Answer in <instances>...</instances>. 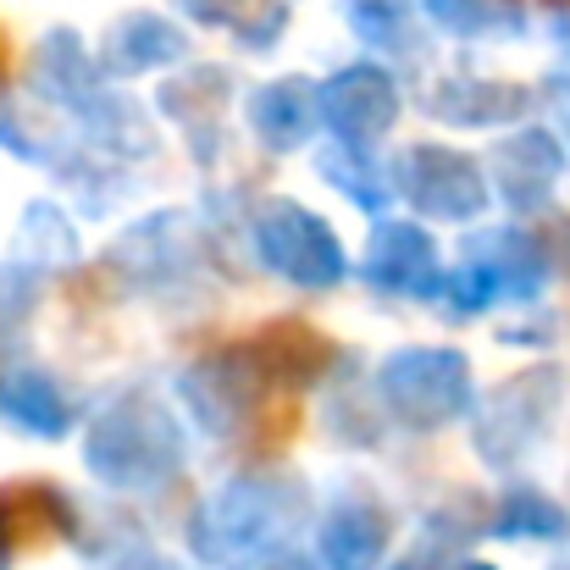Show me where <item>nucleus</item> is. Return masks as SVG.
<instances>
[{
    "instance_id": "4",
    "label": "nucleus",
    "mask_w": 570,
    "mask_h": 570,
    "mask_svg": "<svg viewBox=\"0 0 570 570\" xmlns=\"http://www.w3.org/2000/svg\"><path fill=\"white\" fill-rule=\"evenodd\" d=\"M0 410H11V415L28 421L33 432H61V399H56L50 382H39V377L0 382Z\"/></svg>"
},
{
    "instance_id": "2",
    "label": "nucleus",
    "mask_w": 570,
    "mask_h": 570,
    "mask_svg": "<svg viewBox=\"0 0 570 570\" xmlns=\"http://www.w3.org/2000/svg\"><path fill=\"white\" fill-rule=\"evenodd\" d=\"M67 532H72V515L56 488H39V482L0 488V549L17 554V549H33V543H50Z\"/></svg>"
},
{
    "instance_id": "3",
    "label": "nucleus",
    "mask_w": 570,
    "mask_h": 570,
    "mask_svg": "<svg viewBox=\"0 0 570 570\" xmlns=\"http://www.w3.org/2000/svg\"><path fill=\"white\" fill-rule=\"evenodd\" d=\"M399 266L393 272V283L387 288H421L426 277H432V244L421 238V233H410V227H382L377 233V255H372V266Z\"/></svg>"
},
{
    "instance_id": "1",
    "label": "nucleus",
    "mask_w": 570,
    "mask_h": 570,
    "mask_svg": "<svg viewBox=\"0 0 570 570\" xmlns=\"http://www.w3.org/2000/svg\"><path fill=\"white\" fill-rule=\"evenodd\" d=\"M261 238H266V255L272 266H283L288 277L299 283H333L338 277V249H333V233L322 222H311L305 210L283 205L261 222Z\"/></svg>"
},
{
    "instance_id": "5",
    "label": "nucleus",
    "mask_w": 570,
    "mask_h": 570,
    "mask_svg": "<svg viewBox=\"0 0 570 570\" xmlns=\"http://www.w3.org/2000/svg\"><path fill=\"white\" fill-rule=\"evenodd\" d=\"M6 67H11V45H6V33H0V78H6Z\"/></svg>"
}]
</instances>
